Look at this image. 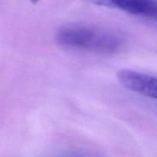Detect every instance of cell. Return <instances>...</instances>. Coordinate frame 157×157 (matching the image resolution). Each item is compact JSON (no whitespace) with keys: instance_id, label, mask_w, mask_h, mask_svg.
Returning a JSON list of instances; mask_svg holds the SVG:
<instances>
[{"instance_id":"1","label":"cell","mask_w":157,"mask_h":157,"mask_svg":"<svg viewBox=\"0 0 157 157\" xmlns=\"http://www.w3.org/2000/svg\"><path fill=\"white\" fill-rule=\"evenodd\" d=\"M57 43L67 48L97 54H113L123 46L122 38L109 31L84 25L62 28L55 35Z\"/></svg>"},{"instance_id":"4","label":"cell","mask_w":157,"mask_h":157,"mask_svg":"<svg viewBox=\"0 0 157 157\" xmlns=\"http://www.w3.org/2000/svg\"><path fill=\"white\" fill-rule=\"evenodd\" d=\"M53 157H104L101 152L88 149H79V150H69L62 153L56 155Z\"/></svg>"},{"instance_id":"5","label":"cell","mask_w":157,"mask_h":157,"mask_svg":"<svg viewBox=\"0 0 157 157\" xmlns=\"http://www.w3.org/2000/svg\"><path fill=\"white\" fill-rule=\"evenodd\" d=\"M31 2H32V3H33V4H36V3H38V2L39 1V0H30Z\"/></svg>"},{"instance_id":"3","label":"cell","mask_w":157,"mask_h":157,"mask_svg":"<svg viewBox=\"0 0 157 157\" xmlns=\"http://www.w3.org/2000/svg\"><path fill=\"white\" fill-rule=\"evenodd\" d=\"M91 4L118 9L130 15L157 20L156 0H84Z\"/></svg>"},{"instance_id":"2","label":"cell","mask_w":157,"mask_h":157,"mask_svg":"<svg viewBox=\"0 0 157 157\" xmlns=\"http://www.w3.org/2000/svg\"><path fill=\"white\" fill-rule=\"evenodd\" d=\"M118 81L128 90L157 101V78L130 69L117 71Z\"/></svg>"}]
</instances>
